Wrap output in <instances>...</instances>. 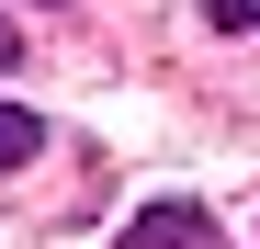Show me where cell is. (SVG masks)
<instances>
[{
    "label": "cell",
    "instance_id": "6da1fadb",
    "mask_svg": "<svg viewBox=\"0 0 260 249\" xmlns=\"http://www.w3.org/2000/svg\"><path fill=\"white\" fill-rule=\"evenodd\" d=\"M124 249H215V227H204V204H147L124 227Z\"/></svg>",
    "mask_w": 260,
    "mask_h": 249
},
{
    "label": "cell",
    "instance_id": "7a4b0ae2",
    "mask_svg": "<svg viewBox=\"0 0 260 249\" xmlns=\"http://www.w3.org/2000/svg\"><path fill=\"white\" fill-rule=\"evenodd\" d=\"M34 147H46V124H34L23 102H0V170H23V159H34Z\"/></svg>",
    "mask_w": 260,
    "mask_h": 249
},
{
    "label": "cell",
    "instance_id": "3957f363",
    "mask_svg": "<svg viewBox=\"0 0 260 249\" xmlns=\"http://www.w3.org/2000/svg\"><path fill=\"white\" fill-rule=\"evenodd\" d=\"M204 23L215 34H260V0H204Z\"/></svg>",
    "mask_w": 260,
    "mask_h": 249
},
{
    "label": "cell",
    "instance_id": "277c9868",
    "mask_svg": "<svg viewBox=\"0 0 260 249\" xmlns=\"http://www.w3.org/2000/svg\"><path fill=\"white\" fill-rule=\"evenodd\" d=\"M12 57H23V34H12V23H0V68H12Z\"/></svg>",
    "mask_w": 260,
    "mask_h": 249
}]
</instances>
